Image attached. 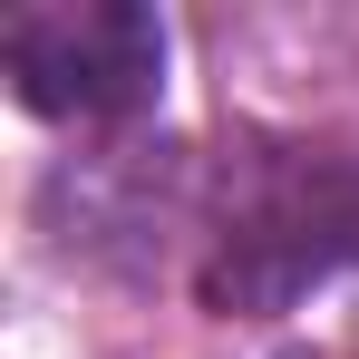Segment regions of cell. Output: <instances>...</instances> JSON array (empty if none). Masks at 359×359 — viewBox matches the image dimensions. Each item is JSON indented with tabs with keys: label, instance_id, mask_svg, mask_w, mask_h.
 Listing matches in <instances>:
<instances>
[{
	"label": "cell",
	"instance_id": "6da1fadb",
	"mask_svg": "<svg viewBox=\"0 0 359 359\" xmlns=\"http://www.w3.org/2000/svg\"><path fill=\"white\" fill-rule=\"evenodd\" d=\"M359 262V156H243L214 214L204 292L224 311H282L301 282Z\"/></svg>",
	"mask_w": 359,
	"mask_h": 359
},
{
	"label": "cell",
	"instance_id": "7a4b0ae2",
	"mask_svg": "<svg viewBox=\"0 0 359 359\" xmlns=\"http://www.w3.org/2000/svg\"><path fill=\"white\" fill-rule=\"evenodd\" d=\"M10 88L59 126H117L165 78V29L136 0H29L0 29Z\"/></svg>",
	"mask_w": 359,
	"mask_h": 359
}]
</instances>
